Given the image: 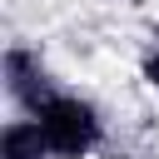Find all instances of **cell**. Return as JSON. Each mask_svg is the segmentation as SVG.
Returning a JSON list of instances; mask_svg holds the SVG:
<instances>
[{
    "label": "cell",
    "instance_id": "6da1fadb",
    "mask_svg": "<svg viewBox=\"0 0 159 159\" xmlns=\"http://www.w3.org/2000/svg\"><path fill=\"white\" fill-rule=\"evenodd\" d=\"M40 129H45V139H50V149L60 154V159H84L94 144H99V134H104V124H99V109L89 104V99H80V94H55L40 114Z\"/></svg>",
    "mask_w": 159,
    "mask_h": 159
},
{
    "label": "cell",
    "instance_id": "7a4b0ae2",
    "mask_svg": "<svg viewBox=\"0 0 159 159\" xmlns=\"http://www.w3.org/2000/svg\"><path fill=\"white\" fill-rule=\"evenodd\" d=\"M5 94L25 109V114H40L55 94H60V84L50 80V70L40 65V55H30V50H5Z\"/></svg>",
    "mask_w": 159,
    "mask_h": 159
},
{
    "label": "cell",
    "instance_id": "3957f363",
    "mask_svg": "<svg viewBox=\"0 0 159 159\" xmlns=\"http://www.w3.org/2000/svg\"><path fill=\"white\" fill-rule=\"evenodd\" d=\"M50 154H55V149H50V139H45V129H40L35 114L5 124V134H0V159H50Z\"/></svg>",
    "mask_w": 159,
    "mask_h": 159
},
{
    "label": "cell",
    "instance_id": "277c9868",
    "mask_svg": "<svg viewBox=\"0 0 159 159\" xmlns=\"http://www.w3.org/2000/svg\"><path fill=\"white\" fill-rule=\"evenodd\" d=\"M144 80L159 89V50H149V55H144Z\"/></svg>",
    "mask_w": 159,
    "mask_h": 159
}]
</instances>
